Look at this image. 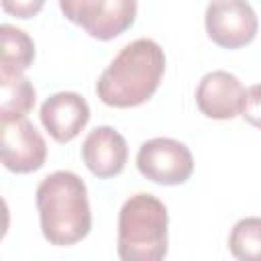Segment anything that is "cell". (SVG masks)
Returning <instances> with one entry per match:
<instances>
[{
    "mask_svg": "<svg viewBox=\"0 0 261 261\" xmlns=\"http://www.w3.org/2000/svg\"><path fill=\"white\" fill-rule=\"evenodd\" d=\"M163 71V49L153 39H137L122 47L102 71L96 82V94L106 106H141L157 92Z\"/></svg>",
    "mask_w": 261,
    "mask_h": 261,
    "instance_id": "cell-1",
    "label": "cell"
},
{
    "mask_svg": "<svg viewBox=\"0 0 261 261\" xmlns=\"http://www.w3.org/2000/svg\"><path fill=\"white\" fill-rule=\"evenodd\" d=\"M43 237L57 247L75 245L92 228L88 188L73 171H53L35 192Z\"/></svg>",
    "mask_w": 261,
    "mask_h": 261,
    "instance_id": "cell-2",
    "label": "cell"
},
{
    "mask_svg": "<svg viewBox=\"0 0 261 261\" xmlns=\"http://www.w3.org/2000/svg\"><path fill=\"white\" fill-rule=\"evenodd\" d=\"M167 208L147 192L130 196L118 214V257L124 261H159L167 255Z\"/></svg>",
    "mask_w": 261,
    "mask_h": 261,
    "instance_id": "cell-3",
    "label": "cell"
},
{
    "mask_svg": "<svg viewBox=\"0 0 261 261\" xmlns=\"http://www.w3.org/2000/svg\"><path fill=\"white\" fill-rule=\"evenodd\" d=\"M59 8L69 22L98 41L122 35L137 16V0H59Z\"/></svg>",
    "mask_w": 261,
    "mask_h": 261,
    "instance_id": "cell-4",
    "label": "cell"
},
{
    "mask_svg": "<svg viewBox=\"0 0 261 261\" xmlns=\"http://www.w3.org/2000/svg\"><path fill=\"white\" fill-rule=\"evenodd\" d=\"M137 169L153 184L179 186L190 179L194 171V157L181 141L155 137L139 147Z\"/></svg>",
    "mask_w": 261,
    "mask_h": 261,
    "instance_id": "cell-5",
    "label": "cell"
},
{
    "mask_svg": "<svg viewBox=\"0 0 261 261\" xmlns=\"http://www.w3.org/2000/svg\"><path fill=\"white\" fill-rule=\"evenodd\" d=\"M257 29V14L247 0H212L206 8V33L222 49L249 45Z\"/></svg>",
    "mask_w": 261,
    "mask_h": 261,
    "instance_id": "cell-6",
    "label": "cell"
},
{
    "mask_svg": "<svg viewBox=\"0 0 261 261\" xmlns=\"http://www.w3.org/2000/svg\"><path fill=\"white\" fill-rule=\"evenodd\" d=\"M2 163L8 171L31 173L43 167L47 159V143L43 135L27 118L2 122Z\"/></svg>",
    "mask_w": 261,
    "mask_h": 261,
    "instance_id": "cell-7",
    "label": "cell"
},
{
    "mask_svg": "<svg viewBox=\"0 0 261 261\" xmlns=\"http://www.w3.org/2000/svg\"><path fill=\"white\" fill-rule=\"evenodd\" d=\"M245 88L241 80L230 71H210L196 88V104L200 112L214 120H230L241 114Z\"/></svg>",
    "mask_w": 261,
    "mask_h": 261,
    "instance_id": "cell-8",
    "label": "cell"
},
{
    "mask_svg": "<svg viewBox=\"0 0 261 261\" xmlns=\"http://www.w3.org/2000/svg\"><path fill=\"white\" fill-rule=\"evenodd\" d=\"M39 116L57 143H69L88 124L90 106L77 92H57L43 102Z\"/></svg>",
    "mask_w": 261,
    "mask_h": 261,
    "instance_id": "cell-9",
    "label": "cell"
},
{
    "mask_svg": "<svg viewBox=\"0 0 261 261\" xmlns=\"http://www.w3.org/2000/svg\"><path fill=\"white\" fill-rule=\"evenodd\" d=\"M82 159L98 179L114 177L128 159L126 139L112 126H96L82 143Z\"/></svg>",
    "mask_w": 261,
    "mask_h": 261,
    "instance_id": "cell-10",
    "label": "cell"
},
{
    "mask_svg": "<svg viewBox=\"0 0 261 261\" xmlns=\"http://www.w3.org/2000/svg\"><path fill=\"white\" fill-rule=\"evenodd\" d=\"M35 106V88L22 71L0 67V120L27 118Z\"/></svg>",
    "mask_w": 261,
    "mask_h": 261,
    "instance_id": "cell-11",
    "label": "cell"
},
{
    "mask_svg": "<svg viewBox=\"0 0 261 261\" xmlns=\"http://www.w3.org/2000/svg\"><path fill=\"white\" fill-rule=\"evenodd\" d=\"M0 41H2L0 67L27 71L33 65L35 43L22 29H16L12 24H2L0 27Z\"/></svg>",
    "mask_w": 261,
    "mask_h": 261,
    "instance_id": "cell-12",
    "label": "cell"
},
{
    "mask_svg": "<svg viewBox=\"0 0 261 261\" xmlns=\"http://www.w3.org/2000/svg\"><path fill=\"white\" fill-rule=\"evenodd\" d=\"M228 249L239 261H261V218H241L230 230Z\"/></svg>",
    "mask_w": 261,
    "mask_h": 261,
    "instance_id": "cell-13",
    "label": "cell"
},
{
    "mask_svg": "<svg viewBox=\"0 0 261 261\" xmlns=\"http://www.w3.org/2000/svg\"><path fill=\"white\" fill-rule=\"evenodd\" d=\"M241 116L249 124L261 128V84H253L251 88H247L243 108H241Z\"/></svg>",
    "mask_w": 261,
    "mask_h": 261,
    "instance_id": "cell-14",
    "label": "cell"
},
{
    "mask_svg": "<svg viewBox=\"0 0 261 261\" xmlns=\"http://www.w3.org/2000/svg\"><path fill=\"white\" fill-rule=\"evenodd\" d=\"M45 0H2V10L20 20H29L41 12Z\"/></svg>",
    "mask_w": 261,
    "mask_h": 261,
    "instance_id": "cell-15",
    "label": "cell"
}]
</instances>
